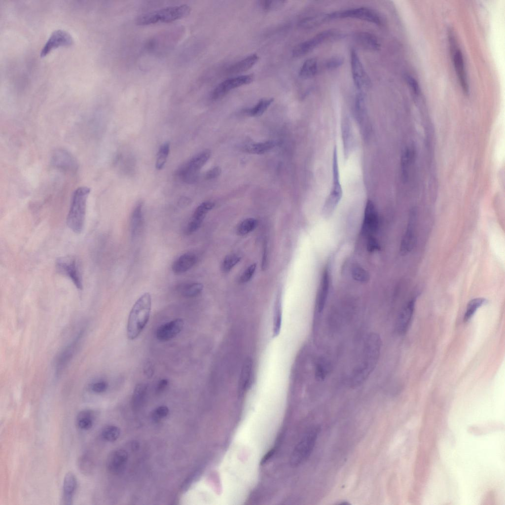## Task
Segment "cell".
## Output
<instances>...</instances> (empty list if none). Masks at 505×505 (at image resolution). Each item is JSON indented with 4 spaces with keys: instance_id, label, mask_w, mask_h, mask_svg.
Wrapping results in <instances>:
<instances>
[{
    "instance_id": "cell-1",
    "label": "cell",
    "mask_w": 505,
    "mask_h": 505,
    "mask_svg": "<svg viewBox=\"0 0 505 505\" xmlns=\"http://www.w3.org/2000/svg\"><path fill=\"white\" fill-rule=\"evenodd\" d=\"M380 337L375 333L368 335L364 343L360 361L350 377V384L356 386L363 383L376 366L381 348Z\"/></svg>"
},
{
    "instance_id": "cell-2",
    "label": "cell",
    "mask_w": 505,
    "mask_h": 505,
    "mask_svg": "<svg viewBox=\"0 0 505 505\" xmlns=\"http://www.w3.org/2000/svg\"><path fill=\"white\" fill-rule=\"evenodd\" d=\"M151 307V295L142 294L135 302L130 312L127 326V335L130 340L139 336L149 319Z\"/></svg>"
},
{
    "instance_id": "cell-3",
    "label": "cell",
    "mask_w": 505,
    "mask_h": 505,
    "mask_svg": "<svg viewBox=\"0 0 505 505\" xmlns=\"http://www.w3.org/2000/svg\"><path fill=\"white\" fill-rule=\"evenodd\" d=\"M90 192L89 187L81 186L78 187L72 194L67 217V224L75 233H80L83 229L87 200Z\"/></svg>"
},
{
    "instance_id": "cell-4",
    "label": "cell",
    "mask_w": 505,
    "mask_h": 505,
    "mask_svg": "<svg viewBox=\"0 0 505 505\" xmlns=\"http://www.w3.org/2000/svg\"><path fill=\"white\" fill-rule=\"evenodd\" d=\"M190 11V7L186 4L168 6L141 14L137 18L136 23L145 26L158 22L169 23L186 17Z\"/></svg>"
},
{
    "instance_id": "cell-5",
    "label": "cell",
    "mask_w": 505,
    "mask_h": 505,
    "mask_svg": "<svg viewBox=\"0 0 505 505\" xmlns=\"http://www.w3.org/2000/svg\"><path fill=\"white\" fill-rule=\"evenodd\" d=\"M337 152L336 147L335 146L333 153L332 182L331 188L322 209L323 216L325 218L329 217L331 216L342 196V189L340 181Z\"/></svg>"
},
{
    "instance_id": "cell-6",
    "label": "cell",
    "mask_w": 505,
    "mask_h": 505,
    "mask_svg": "<svg viewBox=\"0 0 505 505\" xmlns=\"http://www.w3.org/2000/svg\"><path fill=\"white\" fill-rule=\"evenodd\" d=\"M320 431V428L316 426L310 428L306 433L292 453L290 461L292 466H299L309 457L316 443Z\"/></svg>"
},
{
    "instance_id": "cell-7",
    "label": "cell",
    "mask_w": 505,
    "mask_h": 505,
    "mask_svg": "<svg viewBox=\"0 0 505 505\" xmlns=\"http://www.w3.org/2000/svg\"><path fill=\"white\" fill-rule=\"evenodd\" d=\"M57 272L70 278L78 289L83 287L81 267L79 260L73 256L59 258L56 262Z\"/></svg>"
},
{
    "instance_id": "cell-8",
    "label": "cell",
    "mask_w": 505,
    "mask_h": 505,
    "mask_svg": "<svg viewBox=\"0 0 505 505\" xmlns=\"http://www.w3.org/2000/svg\"><path fill=\"white\" fill-rule=\"evenodd\" d=\"M210 156L211 151L209 150L199 153L180 169L179 175L185 182H192L196 180L198 172L207 162Z\"/></svg>"
},
{
    "instance_id": "cell-9",
    "label": "cell",
    "mask_w": 505,
    "mask_h": 505,
    "mask_svg": "<svg viewBox=\"0 0 505 505\" xmlns=\"http://www.w3.org/2000/svg\"><path fill=\"white\" fill-rule=\"evenodd\" d=\"M328 18H351L358 19L377 25L381 23L379 15L373 10L366 7L352 8L332 12L327 15Z\"/></svg>"
},
{
    "instance_id": "cell-10",
    "label": "cell",
    "mask_w": 505,
    "mask_h": 505,
    "mask_svg": "<svg viewBox=\"0 0 505 505\" xmlns=\"http://www.w3.org/2000/svg\"><path fill=\"white\" fill-rule=\"evenodd\" d=\"M252 74L241 75L228 78L219 83L213 91L211 98L217 100L223 97L231 90L248 84L253 80Z\"/></svg>"
},
{
    "instance_id": "cell-11",
    "label": "cell",
    "mask_w": 505,
    "mask_h": 505,
    "mask_svg": "<svg viewBox=\"0 0 505 505\" xmlns=\"http://www.w3.org/2000/svg\"><path fill=\"white\" fill-rule=\"evenodd\" d=\"M330 284V277L327 268L325 269L321 280L316 298L314 312V326L317 328L327 300Z\"/></svg>"
},
{
    "instance_id": "cell-12",
    "label": "cell",
    "mask_w": 505,
    "mask_h": 505,
    "mask_svg": "<svg viewBox=\"0 0 505 505\" xmlns=\"http://www.w3.org/2000/svg\"><path fill=\"white\" fill-rule=\"evenodd\" d=\"M351 67L353 79L357 89L361 91L367 88L370 85L369 77L354 49L351 53Z\"/></svg>"
},
{
    "instance_id": "cell-13",
    "label": "cell",
    "mask_w": 505,
    "mask_h": 505,
    "mask_svg": "<svg viewBox=\"0 0 505 505\" xmlns=\"http://www.w3.org/2000/svg\"><path fill=\"white\" fill-rule=\"evenodd\" d=\"M73 43V39L67 31L57 30L53 31L43 46L40 56H46L52 50L63 46H70Z\"/></svg>"
},
{
    "instance_id": "cell-14",
    "label": "cell",
    "mask_w": 505,
    "mask_h": 505,
    "mask_svg": "<svg viewBox=\"0 0 505 505\" xmlns=\"http://www.w3.org/2000/svg\"><path fill=\"white\" fill-rule=\"evenodd\" d=\"M50 160L53 167L65 171L75 172L78 168V163L74 156L64 149L54 150Z\"/></svg>"
},
{
    "instance_id": "cell-15",
    "label": "cell",
    "mask_w": 505,
    "mask_h": 505,
    "mask_svg": "<svg viewBox=\"0 0 505 505\" xmlns=\"http://www.w3.org/2000/svg\"><path fill=\"white\" fill-rule=\"evenodd\" d=\"M83 334L84 331L82 330L72 343L68 345L59 355L56 364L57 375H60L72 360L80 344Z\"/></svg>"
},
{
    "instance_id": "cell-16",
    "label": "cell",
    "mask_w": 505,
    "mask_h": 505,
    "mask_svg": "<svg viewBox=\"0 0 505 505\" xmlns=\"http://www.w3.org/2000/svg\"><path fill=\"white\" fill-rule=\"evenodd\" d=\"M331 31H326L317 34L312 38L297 45L293 49L292 54L294 57L303 56L312 51L321 43L332 36Z\"/></svg>"
},
{
    "instance_id": "cell-17",
    "label": "cell",
    "mask_w": 505,
    "mask_h": 505,
    "mask_svg": "<svg viewBox=\"0 0 505 505\" xmlns=\"http://www.w3.org/2000/svg\"><path fill=\"white\" fill-rule=\"evenodd\" d=\"M184 325L182 319L178 318L159 326L156 329V338L162 341L171 340L182 330Z\"/></svg>"
},
{
    "instance_id": "cell-18",
    "label": "cell",
    "mask_w": 505,
    "mask_h": 505,
    "mask_svg": "<svg viewBox=\"0 0 505 505\" xmlns=\"http://www.w3.org/2000/svg\"><path fill=\"white\" fill-rule=\"evenodd\" d=\"M378 223V216L376 208L372 202L368 200L364 209L362 232L367 237L372 236L376 231Z\"/></svg>"
},
{
    "instance_id": "cell-19",
    "label": "cell",
    "mask_w": 505,
    "mask_h": 505,
    "mask_svg": "<svg viewBox=\"0 0 505 505\" xmlns=\"http://www.w3.org/2000/svg\"><path fill=\"white\" fill-rule=\"evenodd\" d=\"M214 206V203L209 201L204 202L198 206L185 228V233L187 235H189L197 230L200 227L207 213L212 210Z\"/></svg>"
},
{
    "instance_id": "cell-20",
    "label": "cell",
    "mask_w": 505,
    "mask_h": 505,
    "mask_svg": "<svg viewBox=\"0 0 505 505\" xmlns=\"http://www.w3.org/2000/svg\"><path fill=\"white\" fill-rule=\"evenodd\" d=\"M412 213L409 217L408 223L401 241L400 252L401 254L405 255L413 249L416 241L415 215Z\"/></svg>"
},
{
    "instance_id": "cell-21",
    "label": "cell",
    "mask_w": 505,
    "mask_h": 505,
    "mask_svg": "<svg viewBox=\"0 0 505 505\" xmlns=\"http://www.w3.org/2000/svg\"><path fill=\"white\" fill-rule=\"evenodd\" d=\"M128 460V453L123 449H117L112 452L108 456L107 467L108 470L115 474L121 472L124 469Z\"/></svg>"
},
{
    "instance_id": "cell-22",
    "label": "cell",
    "mask_w": 505,
    "mask_h": 505,
    "mask_svg": "<svg viewBox=\"0 0 505 505\" xmlns=\"http://www.w3.org/2000/svg\"><path fill=\"white\" fill-rule=\"evenodd\" d=\"M415 301V298L409 300L398 316L397 326L399 333H404L410 326L413 316Z\"/></svg>"
},
{
    "instance_id": "cell-23",
    "label": "cell",
    "mask_w": 505,
    "mask_h": 505,
    "mask_svg": "<svg viewBox=\"0 0 505 505\" xmlns=\"http://www.w3.org/2000/svg\"><path fill=\"white\" fill-rule=\"evenodd\" d=\"M197 257L193 253H185L178 257L172 265V270L176 274L184 273L190 269L196 263Z\"/></svg>"
},
{
    "instance_id": "cell-24",
    "label": "cell",
    "mask_w": 505,
    "mask_h": 505,
    "mask_svg": "<svg viewBox=\"0 0 505 505\" xmlns=\"http://www.w3.org/2000/svg\"><path fill=\"white\" fill-rule=\"evenodd\" d=\"M354 38L357 44L364 49L376 51L380 48V44L377 37L370 33H357L355 35Z\"/></svg>"
},
{
    "instance_id": "cell-25",
    "label": "cell",
    "mask_w": 505,
    "mask_h": 505,
    "mask_svg": "<svg viewBox=\"0 0 505 505\" xmlns=\"http://www.w3.org/2000/svg\"><path fill=\"white\" fill-rule=\"evenodd\" d=\"M77 485L75 475L69 471L65 476L63 482V500L66 505L72 504V498Z\"/></svg>"
},
{
    "instance_id": "cell-26",
    "label": "cell",
    "mask_w": 505,
    "mask_h": 505,
    "mask_svg": "<svg viewBox=\"0 0 505 505\" xmlns=\"http://www.w3.org/2000/svg\"><path fill=\"white\" fill-rule=\"evenodd\" d=\"M454 64L456 74L458 77L460 85L465 93L469 91V86L465 70L464 62L462 53L459 49H457L454 54Z\"/></svg>"
},
{
    "instance_id": "cell-27",
    "label": "cell",
    "mask_w": 505,
    "mask_h": 505,
    "mask_svg": "<svg viewBox=\"0 0 505 505\" xmlns=\"http://www.w3.org/2000/svg\"><path fill=\"white\" fill-rule=\"evenodd\" d=\"M258 59L259 57L256 54L251 55L228 67L225 72L228 74H233L247 71L251 69Z\"/></svg>"
},
{
    "instance_id": "cell-28",
    "label": "cell",
    "mask_w": 505,
    "mask_h": 505,
    "mask_svg": "<svg viewBox=\"0 0 505 505\" xmlns=\"http://www.w3.org/2000/svg\"><path fill=\"white\" fill-rule=\"evenodd\" d=\"M94 413L91 410L80 411L77 415L76 422L78 427L83 430H88L94 424Z\"/></svg>"
},
{
    "instance_id": "cell-29",
    "label": "cell",
    "mask_w": 505,
    "mask_h": 505,
    "mask_svg": "<svg viewBox=\"0 0 505 505\" xmlns=\"http://www.w3.org/2000/svg\"><path fill=\"white\" fill-rule=\"evenodd\" d=\"M203 286L199 283H188L179 285L177 291L182 296L186 298L194 297L202 291Z\"/></svg>"
},
{
    "instance_id": "cell-30",
    "label": "cell",
    "mask_w": 505,
    "mask_h": 505,
    "mask_svg": "<svg viewBox=\"0 0 505 505\" xmlns=\"http://www.w3.org/2000/svg\"><path fill=\"white\" fill-rule=\"evenodd\" d=\"M275 145V142L272 141L259 143L251 142L245 144L244 148L245 151L248 152L253 154H261L269 151L273 148Z\"/></svg>"
},
{
    "instance_id": "cell-31",
    "label": "cell",
    "mask_w": 505,
    "mask_h": 505,
    "mask_svg": "<svg viewBox=\"0 0 505 505\" xmlns=\"http://www.w3.org/2000/svg\"><path fill=\"white\" fill-rule=\"evenodd\" d=\"M147 386L144 383L138 384L134 389L132 404L134 409H138L143 404L147 394Z\"/></svg>"
},
{
    "instance_id": "cell-32",
    "label": "cell",
    "mask_w": 505,
    "mask_h": 505,
    "mask_svg": "<svg viewBox=\"0 0 505 505\" xmlns=\"http://www.w3.org/2000/svg\"><path fill=\"white\" fill-rule=\"evenodd\" d=\"M143 203L139 202L134 208L131 216V232L133 236L139 231L143 224Z\"/></svg>"
},
{
    "instance_id": "cell-33",
    "label": "cell",
    "mask_w": 505,
    "mask_h": 505,
    "mask_svg": "<svg viewBox=\"0 0 505 505\" xmlns=\"http://www.w3.org/2000/svg\"><path fill=\"white\" fill-rule=\"evenodd\" d=\"M273 101L274 99L272 98L261 99L253 107L246 109L245 112L251 116H260L267 110Z\"/></svg>"
},
{
    "instance_id": "cell-34",
    "label": "cell",
    "mask_w": 505,
    "mask_h": 505,
    "mask_svg": "<svg viewBox=\"0 0 505 505\" xmlns=\"http://www.w3.org/2000/svg\"><path fill=\"white\" fill-rule=\"evenodd\" d=\"M486 302L487 300L482 297L475 298L470 300L467 305L464 314V322H467L470 320L477 310Z\"/></svg>"
},
{
    "instance_id": "cell-35",
    "label": "cell",
    "mask_w": 505,
    "mask_h": 505,
    "mask_svg": "<svg viewBox=\"0 0 505 505\" xmlns=\"http://www.w3.org/2000/svg\"><path fill=\"white\" fill-rule=\"evenodd\" d=\"M317 71V62L316 59L310 58L303 64L299 72L300 76L303 78L313 77Z\"/></svg>"
},
{
    "instance_id": "cell-36",
    "label": "cell",
    "mask_w": 505,
    "mask_h": 505,
    "mask_svg": "<svg viewBox=\"0 0 505 505\" xmlns=\"http://www.w3.org/2000/svg\"><path fill=\"white\" fill-rule=\"evenodd\" d=\"M282 305L278 296L275 302L273 320V336H277L280 332L282 323Z\"/></svg>"
},
{
    "instance_id": "cell-37",
    "label": "cell",
    "mask_w": 505,
    "mask_h": 505,
    "mask_svg": "<svg viewBox=\"0 0 505 505\" xmlns=\"http://www.w3.org/2000/svg\"><path fill=\"white\" fill-rule=\"evenodd\" d=\"M78 466L80 471L86 475L91 474L93 471V458L89 454H85L78 459Z\"/></svg>"
},
{
    "instance_id": "cell-38",
    "label": "cell",
    "mask_w": 505,
    "mask_h": 505,
    "mask_svg": "<svg viewBox=\"0 0 505 505\" xmlns=\"http://www.w3.org/2000/svg\"><path fill=\"white\" fill-rule=\"evenodd\" d=\"M257 221L253 218H248L242 221L237 228V233L241 235H246L252 231L256 227Z\"/></svg>"
},
{
    "instance_id": "cell-39",
    "label": "cell",
    "mask_w": 505,
    "mask_h": 505,
    "mask_svg": "<svg viewBox=\"0 0 505 505\" xmlns=\"http://www.w3.org/2000/svg\"><path fill=\"white\" fill-rule=\"evenodd\" d=\"M342 133L345 149L344 152L345 153V155L347 156L350 151L352 146V133L350 122H345L343 123Z\"/></svg>"
},
{
    "instance_id": "cell-40",
    "label": "cell",
    "mask_w": 505,
    "mask_h": 505,
    "mask_svg": "<svg viewBox=\"0 0 505 505\" xmlns=\"http://www.w3.org/2000/svg\"><path fill=\"white\" fill-rule=\"evenodd\" d=\"M170 144L166 142L160 147L157 155L155 167L157 169L161 170L164 166L170 151Z\"/></svg>"
},
{
    "instance_id": "cell-41",
    "label": "cell",
    "mask_w": 505,
    "mask_h": 505,
    "mask_svg": "<svg viewBox=\"0 0 505 505\" xmlns=\"http://www.w3.org/2000/svg\"><path fill=\"white\" fill-rule=\"evenodd\" d=\"M329 368V364L325 359H318L316 364V377L319 380L324 379L328 373Z\"/></svg>"
},
{
    "instance_id": "cell-42",
    "label": "cell",
    "mask_w": 505,
    "mask_h": 505,
    "mask_svg": "<svg viewBox=\"0 0 505 505\" xmlns=\"http://www.w3.org/2000/svg\"><path fill=\"white\" fill-rule=\"evenodd\" d=\"M120 429L116 426L109 425L105 427L102 431V437L108 441H115L119 437Z\"/></svg>"
},
{
    "instance_id": "cell-43",
    "label": "cell",
    "mask_w": 505,
    "mask_h": 505,
    "mask_svg": "<svg viewBox=\"0 0 505 505\" xmlns=\"http://www.w3.org/2000/svg\"><path fill=\"white\" fill-rule=\"evenodd\" d=\"M237 254H231L226 256L221 264V270L225 273L229 272L241 260Z\"/></svg>"
},
{
    "instance_id": "cell-44",
    "label": "cell",
    "mask_w": 505,
    "mask_h": 505,
    "mask_svg": "<svg viewBox=\"0 0 505 505\" xmlns=\"http://www.w3.org/2000/svg\"><path fill=\"white\" fill-rule=\"evenodd\" d=\"M351 274L355 280L360 283H366L369 279L367 272L359 265H355L352 267Z\"/></svg>"
},
{
    "instance_id": "cell-45",
    "label": "cell",
    "mask_w": 505,
    "mask_h": 505,
    "mask_svg": "<svg viewBox=\"0 0 505 505\" xmlns=\"http://www.w3.org/2000/svg\"><path fill=\"white\" fill-rule=\"evenodd\" d=\"M260 6L264 11H269L281 7L285 3L284 0H263L258 1Z\"/></svg>"
},
{
    "instance_id": "cell-46",
    "label": "cell",
    "mask_w": 505,
    "mask_h": 505,
    "mask_svg": "<svg viewBox=\"0 0 505 505\" xmlns=\"http://www.w3.org/2000/svg\"><path fill=\"white\" fill-rule=\"evenodd\" d=\"M241 378V385L243 389H247L250 385V381L252 376V366L250 362H248L245 365L244 368Z\"/></svg>"
},
{
    "instance_id": "cell-47",
    "label": "cell",
    "mask_w": 505,
    "mask_h": 505,
    "mask_svg": "<svg viewBox=\"0 0 505 505\" xmlns=\"http://www.w3.org/2000/svg\"><path fill=\"white\" fill-rule=\"evenodd\" d=\"M169 412L168 408L166 406H160L153 411L152 417L155 422H158L161 419L166 417Z\"/></svg>"
},
{
    "instance_id": "cell-48",
    "label": "cell",
    "mask_w": 505,
    "mask_h": 505,
    "mask_svg": "<svg viewBox=\"0 0 505 505\" xmlns=\"http://www.w3.org/2000/svg\"><path fill=\"white\" fill-rule=\"evenodd\" d=\"M256 265L255 263L251 264L244 272L240 277V281L241 283H246L249 282L252 277L256 269Z\"/></svg>"
},
{
    "instance_id": "cell-49",
    "label": "cell",
    "mask_w": 505,
    "mask_h": 505,
    "mask_svg": "<svg viewBox=\"0 0 505 505\" xmlns=\"http://www.w3.org/2000/svg\"><path fill=\"white\" fill-rule=\"evenodd\" d=\"M324 18L322 17H315L305 18L301 21L299 25L304 28H309L320 23Z\"/></svg>"
},
{
    "instance_id": "cell-50",
    "label": "cell",
    "mask_w": 505,
    "mask_h": 505,
    "mask_svg": "<svg viewBox=\"0 0 505 505\" xmlns=\"http://www.w3.org/2000/svg\"><path fill=\"white\" fill-rule=\"evenodd\" d=\"M108 386V385L105 381H99L92 384L91 389L95 393H101L107 390Z\"/></svg>"
},
{
    "instance_id": "cell-51",
    "label": "cell",
    "mask_w": 505,
    "mask_h": 505,
    "mask_svg": "<svg viewBox=\"0 0 505 505\" xmlns=\"http://www.w3.org/2000/svg\"><path fill=\"white\" fill-rule=\"evenodd\" d=\"M367 248L370 252L377 251L380 249L377 241L372 236L367 237Z\"/></svg>"
},
{
    "instance_id": "cell-52",
    "label": "cell",
    "mask_w": 505,
    "mask_h": 505,
    "mask_svg": "<svg viewBox=\"0 0 505 505\" xmlns=\"http://www.w3.org/2000/svg\"><path fill=\"white\" fill-rule=\"evenodd\" d=\"M343 63V60L339 57H334L329 59L326 63V67L328 69H333L338 68Z\"/></svg>"
},
{
    "instance_id": "cell-53",
    "label": "cell",
    "mask_w": 505,
    "mask_h": 505,
    "mask_svg": "<svg viewBox=\"0 0 505 505\" xmlns=\"http://www.w3.org/2000/svg\"><path fill=\"white\" fill-rule=\"evenodd\" d=\"M221 173V169L218 167H214L208 171L206 174V178L208 180L217 178Z\"/></svg>"
},
{
    "instance_id": "cell-54",
    "label": "cell",
    "mask_w": 505,
    "mask_h": 505,
    "mask_svg": "<svg viewBox=\"0 0 505 505\" xmlns=\"http://www.w3.org/2000/svg\"><path fill=\"white\" fill-rule=\"evenodd\" d=\"M144 373L148 378H150L152 377L154 374V366L151 361H147L144 364Z\"/></svg>"
},
{
    "instance_id": "cell-55",
    "label": "cell",
    "mask_w": 505,
    "mask_h": 505,
    "mask_svg": "<svg viewBox=\"0 0 505 505\" xmlns=\"http://www.w3.org/2000/svg\"><path fill=\"white\" fill-rule=\"evenodd\" d=\"M169 384V381L167 379H162L157 383L155 392L157 394L162 393L167 388Z\"/></svg>"
}]
</instances>
